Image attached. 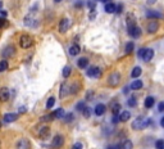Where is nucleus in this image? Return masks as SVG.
Returning a JSON list of instances; mask_svg holds the SVG:
<instances>
[{
    "mask_svg": "<svg viewBox=\"0 0 164 149\" xmlns=\"http://www.w3.org/2000/svg\"><path fill=\"white\" fill-rule=\"evenodd\" d=\"M154 104H155V99L152 98V97H148V98L145 99V107H146L148 109H150V108L154 107Z\"/></svg>",
    "mask_w": 164,
    "mask_h": 149,
    "instance_id": "obj_25",
    "label": "nucleus"
},
{
    "mask_svg": "<svg viewBox=\"0 0 164 149\" xmlns=\"http://www.w3.org/2000/svg\"><path fill=\"white\" fill-rule=\"evenodd\" d=\"M94 94H95L94 90H89V91L86 93V99L87 100H92L94 99Z\"/></svg>",
    "mask_w": 164,
    "mask_h": 149,
    "instance_id": "obj_42",
    "label": "nucleus"
},
{
    "mask_svg": "<svg viewBox=\"0 0 164 149\" xmlns=\"http://www.w3.org/2000/svg\"><path fill=\"white\" fill-rule=\"evenodd\" d=\"M152 57H154V50H152L151 48H146V51H145V55H144V62H150L152 59Z\"/></svg>",
    "mask_w": 164,
    "mask_h": 149,
    "instance_id": "obj_17",
    "label": "nucleus"
},
{
    "mask_svg": "<svg viewBox=\"0 0 164 149\" xmlns=\"http://www.w3.org/2000/svg\"><path fill=\"white\" fill-rule=\"evenodd\" d=\"M127 32H128V35L132 39H138L141 36V32H143V31H141V28L137 25H135V26L127 27Z\"/></svg>",
    "mask_w": 164,
    "mask_h": 149,
    "instance_id": "obj_5",
    "label": "nucleus"
},
{
    "mask_svg": "<svg viewBox=\"0 0 164 149\" xmlns=\"http://www.w3.org/2000/svg\"><path fill=\"white\" fill-rule=\"evenodd\" d=\"M160 126L164 129V117H162V120H160Z\"/></svg>",
    "mask_w": 164,
    "mask_h": 149,
    "instance_id": "obj_53",
    "label": "nucleus"
},
{
    "mask_svg": "<svg viewBox=\"0 0 164 149\" xmlns=\"http://www.w3.org/2000/svg\"><path fill=\"white\" fill-rule=\"evenodd\" d=\"M69 86H71V94H77L81 90V85L78 82H73Z\"/></svg>",
    "mask_w": 164,
    "mask_h": 149,
    "instance_id": "obj_27",
    "label": "nucleus"
},
{
    "mask_svg": "<svg viewBox=\"0 0 164 149\" xmlns=\"http://www.w3.org/2000/svg\"><path fill=\"white\" fill-rule=\"evenodd\" d=\"M64 144V136L62 134H57L55 136L53 137V140H51V148L54 149H59L62 148Z\"/></svg>",
    "mask_w": 164,
    "mask_h": 149,
    "instance_id": "obj_4",
    "label": "nucleus"
},
{
    "mask_svg": "<svg viewBox=\"0 0 164 149\" xmlns=\"http://www.w3.org/2000/svg\"><path fill=\"white\" fill-rule=\"evenodd\" d=\"M73 118H74L73 113H68V114H65L64 121H65V122H72V121H73Z\"/></svg>",
    "mask_w": 164,
    "mask_h": 149,
    "instance_id": "obj_41",
    "label": "nucleus"
},
{
    "mask_svg": "<svg viewBox=\"0 0 164 149\" xmlns=\"http://www.w3.org/2000/svg\"><path fill=\"white\" fill-rule=\"evenodd\" d=\"M7 21H5V18H3V17H0V28H3V27H5L7 26Z\"/></svg>",
    "mask_w": 164,
    "mask_h": 149,
    "instance_id": "obj_44",
    "label": "nucleus"
},
{
    "mask_svg": "<svg viewBox=\"0 0 164 149\" xmlns=\"http://www.w3.org/2000/svg\"><path fill=\"white\" fill-rule=\"evenodd\" d=\"M7 70H8V62H7V59L0 60V72H4Z\"/></svg>",
    "mask_w": 164,
    "mask_h": 149,
    "instance_id": "obj_34",
    "label": "nucleus"
},
{
    "mask_svg": "<svg viewBox=\"0 0 164 149\" xmlns=\"http://www.w3.org/2000/svg\"><path fill=\"white\" fill-rule=\"evenodd\" d=\"M115 8H117V5H115V4H113V3H108V4H105V7H104L105 12H106V13H109V14L115 13Z\"/></svg>",
    "mask_w": 164,
    "mask_h": 149,
    "instance_id": "obj_20",
    "label": "nucleus"
},
{
    "mask_svg": "<svg viewBox=\"0 0 164 149\" xmlns=\"http://www.w3.org/2000/svg\"><path fill=\"white\" fill-rule=\"evenodd\" d=\"M96 16V10L95 9H91V12H90V19H94Z\"/></svg>",
    "mask_w": 164,
    "mask_h": 149,
    "instance_id": "obj_49",
    "label": "nucleus"
},
{
    "mask_svg": "<svg viewBox=\"0 0 164 149\" xmlns=\"http://www.w3.org/2000/svg\"><path fill=\"white\" fill-rule=\"evenodd\" d=\"M155 148L157 149H163L164 148V140L163 139H159L155 142Z\"/></svg>",
    "mask_w": 164,
    "mask_h": 149,
    "instance_id": "obj_39",
    "label": "nucleus"
},
{
    "mask_svg": "<svg viewBox=\"0 0 164 149\" xmlns=\"http://www.w3.org/2000/svg\"><path fill=\"white\" fill-rule=\"evenodd\" d=\"M105 112H106V105L103 104V103H99L95 107V114L96 116H103Z\"/></svg>",
    "mask_w": 164,
    "mask_h": 149,
    "instance_id": "obj_16",
    "label": "nucleus"
},
{
    "mask_svg": "<svg viewBox=\"0 0 164 149\" xmlns=\"http://www.w3.org/2000/svg\"><path fill=\"white\" fill-rule=\"evenodd\" d=\"M121 107H122V105L119 104L118 102H113V103H112V105H110L112 113H113V114H119V111H121Z\"/></svg>",
    "mask_w": 164,
    "mask_h": 149,
    "instance_id": "obj_22",
    "label": "nucleus"
},
{
    "mask_svg": "<svg viewBox=\"0 0 164 149\" xmlns=\"http://www.w3.org/2000/svg\"><path fill=\"white\" fill-rule=\"evenodd\" d=\"M129 89H131V88H124V89H123V93H124V94H127V93L129 91Z\"/></svg>",
    "mask_w": 164,
    "mask_h": 149,
    "instance_id": "obj_54",
    "label": "nucleus"
},
{
    "mask_svg": "<svg viewBox=\"0 0 164 149\" xmlns=\"http://www.w3.org/2000/svg\"><path fill=\"white\" fill-rule=\"evenodd\" d=\"M119 118H121V122H127L129 118H131V113L128 111H124L119 114Z\"/></svg>",
    "mask_w": 164,
    "mask_h": 149,
    "instance_id": "obj_28",
    "label": "nucleus"
},
{
    "mask_svg": "<svg viewBox=\"0 0 164 149\" xmlns=\"http://www.w3.org/2000/svg\"><path fill=\"white\" fill-rule=\"evenodd\" d=\"M19 45L23 49H28L34 45V39H32L30 35H22L19 39Z\"/></svg>",
    "mask_w": 164,
    "mask_h": 149,
    "instance_id": "obj_2",
    "label": "nucleus"
},
{
    "mask_svg": "<svg viewBox=\"0 0 164 149\" xmlns=\"http://www.w3.org/2000/svg\"><path fill=\"white\" fill-rule=\"evenodd\" d=\"M163 149H164V148H163Z\"/></svg>",
    "mask_w": 164,
    "mask_h": 149,
    "instance_id": "obj_59",
    "label": "nucleus"
},
{
    "mask_svg": "<svg viewBox=\"0 0 164 149\" xmlns=\"http://www.w3.org/2000/svg\"><path fill=\"white\" fill-rule=\"evenodd\" d=\"M145 51H146V48H141V49H138V51H137V57L143 59L144 55H145Z\"/></svg>",
    "mask_w": 164,
    "mask_h": 149,
    "instance_id": "obj_40",
    "label": "nucleus"
},
{
    "mask_svg": "<svg viewBox=\"0 0 164 149\" xmlns=\"http://www.w3.org/2000/svg\"><path fill=\"white\" fill-rule=\"evenodd\" d=\"M134 49H135V44L132 41H128L126 44V48H124V53L126 54H131V53L134 51Z\"/></svg>",
    "mask_w": 164,
    "mask_h": 149,
    "instance_id": "obj_26",
    "label": "nucleus"
},
{
    "mask_svg": "<svg viewBox=\"0 0 164 149\" xmlns=\"http://www.w3.org/2000/svg\"><path fill=\"white\" fill-rule=\"evenodd\" d=\"M146 17L150 19H159V18H163V14L160 12H158V10H148Z\"/></svg>",
    "mask_w": 164,
    "mask_h": 149,
    "instance_id": "obj_14",
    "label": "nucleus"
},
{
    "mask_svg": "<svg viewBox=\"0 0 164 149\" xmlns=\"http://www.w3.org/2000/svg\"><path fill=\"white\" fill-rule=\"evenodd\" d=\"M106 149H122V145H109Z\"/></svg>",
    "mask_w": 164,
    "mask_h": 149,
    "instance_id": "obj_48",
    "label": "nucleus"
},
{
    "mask_svg": "<svg viewBox=\"0 0 164 149\" xmlns=\"http://www.w3.org/2000/svg\"><path fill=\"white\" fill-rule=\"evenodd\" d=\"M10 98V93H9V89L8 88H2L0 89V102H7L8 99Z\"/></svg>",
    "mask_w": 164,
    "mask_h": 149,
    "instance_id": "obj_13",
    "label": "nucleus"
},
{
    "mask_svg": "<svg viewBox=\"0 0 164 149\" xmlns=\"http://www.w3.org/2000/svg\"><path fill=\"white\" fill-rule=\"evenodd\" d=\"M85 102H78L77 104H76V111H80V112H82L83 109H85Z\"/></svg>",
    "mask_w": 164,
    "mask_h": 149,
    "instance_id": "obj_38",
    "label": "nucleus"
},
{
    "mask_svg": "<svg viewBox=\"0 0 164 149\" xmlns=\"http://www.w3.org/2000/svg\"><path fill=\"white\" fill-rule=\"evenodd\" d=\"M143 85H144V82L141 80H136V81H134L132 84L129 85V88H131V90H138V89L143 88Z\"/></svg>",
    "mask_w": 164,
    "mask_h": 149,
    "instance_id": "obj_23",
    "label": "nucleus"
},
{
    "mask_svg": "<svg viewBox=\"0 0 164 149\" xmlns=\"http://www.w3.org/2000/svg\"><path fill=\"white\" fill-rule=\"evenodd\" d=\"M158 111H159V112H164V102H160V103H159Z\"/></svg>",
    "mask_w": 164,
    "mask_h": 149,
    "instance_id": "obj_47",
    "label": "nucleus"
},
{
    "mask_svg": "<svg viewBox=\"0 0 164 149\" xmlns=\"http://www.w3.org/2000/svg\"><path fill=\"white\" fill-rule=\"evenodd\" d=\"M119 82H121V74H119V72H113V73L109 74V77H108V84L110 85L112 88L118 86Z\"/></svg>",
    "mask_w": 164,
    "mask_h": 149,
    "instance_id": "obj_3",
    "label": "nucleus"
},
{
    "mask_svg": "<svg viewBox=\"0 0 164 149\" xmlns=\"http://www.w3.org/2000/svg\"><path fill=\"white\" fill-rule=\"evenodd\" d=\"M18 118V114L17 113H5L4 114V122L5 123H12Z\"/></svg>",
    "mask_w": 164,
    "mask_h": 149,
    "instance_id": "obj_15",
    "label": "nucleus"
},
{
    "mask_svg": "<svg viewBox=\"0 0 164 149\" xmlns=\"http://www.w3.org/2000/svg\"><path fill=\"white\" fill-rule=\"evenodd\" d=\"M122 10H123V5H122V4L117 5V8H115V13H117V14H121Z\"/></svg>",
    "mask_w": 164,
    "mask_h": 149,
    "instance_id": "obj_45",
    "label": "nucleus"
},
{
    "mask_svg": "<svg viewBox=\"0 0 164 149\" xmlns=\"http://www.w3.org/2000/svg\"><path fill=\"white\" fill-rule=\"evenodd\" d=\"M54 104H55V98H54V97H50V98L48 99V102H46V108H48V109L53 108Z\"/></svg>",
    "mask_w": 164,
    "mask_h": 149,
    "instance_id": "obj_37",
    "label": "nucleus"
},
{
    "mask_svg": "<svg viewBox=\"0 0 164 149\" xmlns=\"http://www.w3.org/2000/svg\"><path fill=\"white\" fill-rule=\"evenodd\" d=\"M25 112H26V108L25 107H21L19 108V113H25Z\"/></svg>",
    "mask_w": 164,
    "mask_h": 149,
    "instance_id": "obj_51",
    "label": "nucleus"
},
{
    "mask_svg": "<svg viewBox=\"0 0 164 149\" xmlns=\"http://www.w3.org/2000/svg\"><path fill=\"white\" fill-rule=\"evenodd\" d=\"M80 51H81V48L78 44H73L71 48H69V54L72 57H76L77 54H80Z\"/></svg>",
    "mask_w": 164,
    "mask_h": 149,
    "instance_id": "obj_18",
    "label": "nucleus"
},
{
    "mask_svg": "<svg viewBox=\"0 0 164 149\" xmlns=\"http://www.w3.org/2000/svg\"><path fill=\"white\" fill-rule=\"evenodd\" d=\"M0 129H2V121H0Z\"/></svg>",
    "mask_w": 164,
    "mask_h": 149,
    "instance_id": "obj_58",
    "label": "nucleus"
},
{
    "mask_svg": "<svg viewBox=\"0 0 164 149\" xmlns=\"http://www.w3.org/2000/svg\"><path fill=\"white\" fill-rule=\"evenodd\" d=\"M103 3H105V4H108V3H112V0H101Z\"/></svg>",
    "mask_w": 164,
    "mask_h": 149,
    "instance_id": "obj_55",
    "label": "nucleus"
},
{
    "mask_svg": "<svg viewBox=\"0 0 164 149\" xmlns=\"http://www.w3.org/2000/svg\"><path fill=\"white\" fill-rule=\"evenodd\" d=\"M135 25H136V18H135L134 13H128L127 14V27L135 26Z\"/></svg>",
    "mask_w": 164,
    "mask_h": 149,
    "instance_id": "obj_24",
    "label": "nucleus"
},
{
    "mask_svg": "<svg viewBox=\"0 0 164 149\" xmlns=\"http://www.w3.org/2000/svg\"><path fill=\"white\" fill-rule=\"evenodd\" d=\"M16 51H17V49H16L14 45H8V46H5V48L3 49L2 55H3L4 58H10V57H13V55L16 54Z\"/></svg>",
    "mask_w": 164,
    "mask_h": 149,
    "instance_id": "obj_8",
    "label": "nucleus"
},
{
    "mask_svg": "<svg viewBox=\"0 0 164 149\" xmlns=\"http://www.w3.org/2000/svg\"><path fill=\"white\" fill-rule=\"evenodd\" d=\"M54 118H55V117H54V114L53 113H49V114H45V116H44V117H41V121L42 122H49V121H51V120H54Z\"/></svg>",
    "mask_w": 164,
    "mask_h": 149,
    "instance_id": "obj_36",
    "label": "nucleus"
},
{
    "mask_svg": "<svg viewBox=\"0 0 164 149\" xmlns=\"http://www.w3.org/2000/svg\"><path fill=\"white\" fill-rule=\"evenodd\" d=\"M134 148V143L131 142V140H124L123 144H122V149H132Z\"/></svg>",
    "mask_w": 164,
    "mask_h": 149,
    "instance_id": "obj_33",
    "label": "nucleus"
},
{
    "mask_svg": "<svg viewBox=\"0 0 164 149\" xmlns=\"http://www.w3.org/2000/svg\"><path fill=\"white\" fill-rule=\"evenodd\" d=\"M148 2V4H154V3H157V0H146Z\"/></svg>",
    "mask_w": 164,
    "mask_h": 149,
    "instance_id": "obj_52",
    "label": "nucleus"
},
{
    "mask_svg": "<svg viewBox=\"0 0 164 149\" xmlns=\"http://www.w3.org/2000/svg\"><path fill=\"white\" fill-rule=\"evenodd\" d=\"M77 66H78L81 70H85V68H87V66H89V59H87V58H85V57L80 58V59L77 60Z\"/></svg>",
    "mask_w": 164,
    "mask_h": 149,
    "instance_id": "obj_19",
    "label": "nucleus"
},
{
    "mask_svg": "<svg viewBox=\"0 0 164 149\" xmlns=\"http://www.w3.org/2000/svg\"><path fill=\"white\" fill-rule=\"evenodd\" d=\"M82 114H83V117L85 118H90V116H91V108L90 107H85V109L82 111Z\"/></svg>",
    "mask_w": 164,
    "mask_h": 149,
    "instance_id": "obj_35",
    "label": "nucleus"
},
{
    "mask_svg": "<svg viewBox=\"0 0 164 149\" xmlns=\"http://www.w3.org/2000/svg\"><path fill=\"white\" fill-rule=\"evenodd\" d=\"M49 132H50V129H49V126H42L41 129H40V137H42V139H45V137L49 136Z\"/></svg>",
    "mask_w": 164,
    "mask_h": 149,
    "instance_id": "obj_21",
    "label": "nucleus"
},
{
    "mask_svg": "<svg viewBox=\"0 0 164 149\" xmlns=\"http://www.w3.org/2000/svg\"><path fill=\"white\" fill-rule=\"evenodd\" d=\"M54 2H55V3H60V2H62V0H54Z\"/></svg>",
    "mask_w": 164,
    "mask_h": 149,
    "instance_id": "obj_56",
    "label": "nucleus"
},
{
    "mask_svg": "<svg viewBox=\"0 0 164 149\" xmlns=\"http://www.w3.org/2000/svg\"><path fill=\"white\" fill-rule=\"evenodd\" d=\"M149 125H151V120L144 118V117H137L136 120H134L132 122V129L134 130H144L145 127H148Z\"/></svg>",
    "mask_w": 164,
    "mask_h": 149,
    "instance_id": "obj_1",
    "label": "nucleus"
},
{
    "mask_svg": "<svg viewBox=\"0 0 164 149\" xmlns=\"http://www.w3.org/2000/svg\"><path fill=\"white\" fill-rule=\"evenodd\" d=\"M16 149H31V143L28 139H21L16 144Z\"/></svg>",
    "mask_w": 164,
    "mask_h": 149,
    "instance_id": "obj_11",
    "label": "nucleus"
},
{
    "mask_svg": "<svg viewBox=\"0 0 164 149\" xmlns=\"http://www.w3.org/2000/svg\"><path fill=\"white\" fill-rule=\"evenodd\" d=\"M71 73H72V68L69 66H65L62 71V74H63V77H69L71 76Z\"/></svg>",
    "mask_w": 164,
    "mask_h": 149,
    "instance_id": "obj_32",
    "label": "nucleus"
},
{
    "mask_svg": "<svg viewBox=\"0 0 164 149\" xmlns=\"http://www.w3.org/2000/svg\"><path fill=\"white\" fill-rule=\"evenodd\" d=\"M143 73V70H141V67H135L134 70H132V72H131V77H134V79H137L140 74Z\"/></svg>",
    "mask_w": 164,
    "mask_h": 149,
    "instance_id": "obj_29",
    "label": "nucleus"
},
{
    "mask_svg": "<svg viewBox=\"0 0 164 149\" xmlns=\"http://www.w3.org/2000/svg\"><path fill=\"white\" fill-rule=\"evenodd\" d=\"M87 76L91 79H99V77H101V70L99 67H89V70H87Z\"/></svg>",
    "mask_w": 164,
    "mask_h": 149,
    "instance_id": "obj_6",
    "label": "nucleus"
},
{
    "mask_svg": "<svg viewBox=\"0 0 164 149\" xmlns=\"http://www.w3.org/2000/svg\"><path fill=\"white\" fill-rule=\"evenodd\" d=\"M69 28V19L68 18H62L59 22V32L60 34H65Z\"/></svg>",
    "mask_w": 164,
    "mask_h": 149,
    "instance_id": "obj_10",
    "label": "nucleus"
},
{
    "mask_svg": "<svg viewBox=\"0 0 164 149\" xmlns=\"http://www.w3.org/2000/svg\"><path fill=\"white\" fill-rule=\"evenodd\" d=\"M23 22H25V25L28 26V27H36V26H37V21H35L34 18H32V13H30L27 17H25Z\"/></svg>",
    "mask_w": 164,
    "mask_h": 149,
    "instance_id": "obj_12",
    "label": "nucleus"
},
{
    "mask_svg": "<svg viewBox=\"0 0 164 149\" xmlns=\"http://www.w3.org/2000/svg\"><path fill=\"white\" fill-rule=\"evenodd\" d=\"M127 104H128V107L135 108L136 105H137V100H136V98H135V97H129V98L127 99Z\"/></svg>",
    "mask_w": 164,
    "mask_h": 149,
    "instance_id": "obj_31",
    "label": "nucleus"
},
{
    "mask_svg": "<svg viewBox=\"0 0 164 149\" xmlns=\"http://www.w3.org/2000/svg\"><path fill=\"white\" fill-rule=\"evenodd\" d=\"M0 14H2V17H7L8 16V13L4 12V10H0Z\"/></svg>",
    "mask_w": 164,
    "mask_h": 149,
    "instance_id": "obj_50",
    "label": "nucleus"
},
{
    "mask_svg": "<svg viewBox=\"0 0 164 149\" xmlns=\"http://www.w3.org/2000/svg\"><path fill=\"white\" fill-rule=\"evenodd\" d=\"M68 94H71V86H69L67 82H62L60 90H59V98H60V99H64Z\"/></svg>",
    "mask_w": 164,
    "mask_h": 149,
    "instance_id": "obj_7",
    "label": "nucleus"
},
{
    "mask_svg": "<svg viewBox=\"0 0 164 149\" xmlns=\"http://www.w3.org/2000/svg\"><path fill=\"white\" fill-rule=\"evenodd\" d=\"M53 114H54V117H55V118H63V117L65 116L63 108H58V109H55V111L53 112Z\"/></svg>",
    "mask_w": 164,
    "mask_h": 149,
    "instance_id": "obj_30",
    "label": "nucleus"
},
{
    "mask_svg": "<svg viewBox=\"0 0 164 149\" xmlns=\"http://www.w3.org/2000/svg\"><path fill=\"white\" fill-rule=\"evenodd\" d=\"M158 30H159V22H158L157 19L150 21V22L148 23V26H146V31H148V34H155Z\"/></svg>",
    "mask_w": 164,
    "mask_h": 149,
    "instance_id": "obj_9",
    "label": "nucleus"
},
{
    "mask_svg": "<svg viewBox=\"0 0 164 149\" xmlns=\"http://www.w3.org/2000/svg\"><path fill=\"white\" fill-rule=\"evenodd\" d=\"M2 7H3V3H2V2H0V8H2Z\"/></svg>",
    "mask_w": 164,
    "mask_h": 149,
    "instance_id": "obj_57",
    "label": "nucleus"
},
{
    "mask_svg": "<svg viewBox=\"0 0 164 149\" xmlns=\"http://www.w3.org/2000/svg\"><path fill=\"white\" fill-rule=\"evenodd\" d=\"M112 122L115 125L118 122H121V118H119V114H113V118H112Z\"/></svg>",
    "mask_w": 164,
    "mask_h": 149,
    "instance_id": "obj_43",
    "label": "nucleus"
},
{
    "mask_svg": "<svg viewBox=\"0 0 164 149\" xmlns=\"http://www.w3.org/2000/svg\"><path fill=\"white\" fill-rule=\"evenodd\" d=\"M82 143H76V144H73V147H72V149H82Z\"/></svg>",
    "mask_w": 164,
    "mask_h": 149,
    "instance_id": "obj_46",
    "label": "nucleus"
}]
</instances>
